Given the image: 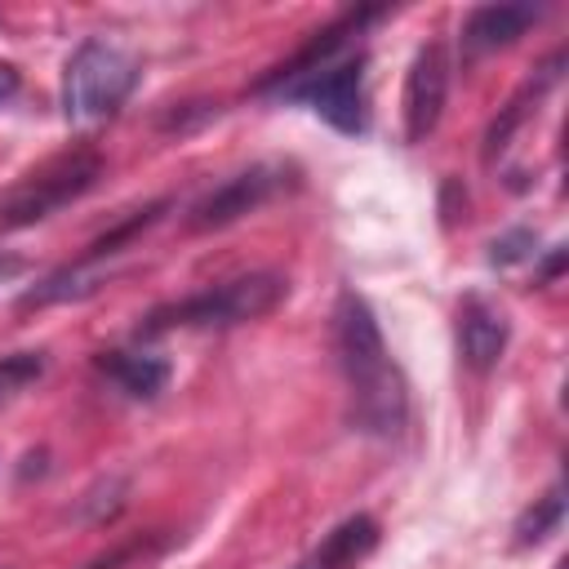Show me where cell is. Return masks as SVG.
<instances>
[{
  "mask_svg": "<svg viewBox=\"0 0 569 569\" xmlns=\"http://www.w3.org/2000/svg\"><path fill=\"white\" fill-rule=\"evenodd\" d=\"M284 98L307 102L338 133H365V124H369V111H365V53H356V58H347L338 67H320L316 76H307L293 89H284Z\"/></svg>",
  "mask_w": 569,
  "mask_h": 569,
  "instance_id": "cell-5",
  "label": "cell"
},
{
  "mask_svg": "<svg viewBox=\"0 0 569 569\" xmlns=\"http://www.w3.org/2000/svg\"><path fill=\"white\" fill-rule=\"evenodd\" d=\"M18 89H22V76H18V67H13V62H0V102H9Z\"/></svg>",
  "mask_w": 569,
  "mask_h": 569,
  "instance_id": "cell-17",
  "label": "cell"
},
{
  "mask_svg": "<svg viewBox=\"0 0 569 569\" xmlns=\"http://www.w3.org/2000/svg\"><path fill=\"white\" fill-rule=\"evenodd\" d=\"M507 333H511V325H507L502 307H493L489 298L467 293L458 302V356L471 373H489L502 360Z\"/></svg>",
  "mask_w": 569,
  "mask_h": 569,
  "instance_id": "cell-9",
  "label": "cell"
},
{
  "mask_svg": "<svg viewBox=\"0 0 569 569\" xmlns=\"http://www.w3.org/2000/svg\"><path fill=\"white\" fill-rule=\"evenodd\" d=\"M169 209V200H156V204H147V209H138V213H129L124 222H116L107 236H98L89 249H84V258H80V267H93V262H102V258H111V253H120L133 236H142L160 213Z\"/></svg>",
  "mask_w": 569,
  "mask_h": 569,
  "instance_id": "cell-13",
  "label": "cell"
},
{
  "mask_svg": "<svg viewBox=\"0 0 569 569\" xmlns=\"http://www.w3.org/2000/svg\"><path fill=\"white\" fill-rule=\"evenodd\" d=\"M40 378H44V351H9V356H0V405L22 396Z\"/></svg>",
  "mask_w": 569,
  "mask_h": 569,
  "instance_id": "cell-15",
  "label": "cell"
},
{
  "mask_svg": "<svg viewBox=\"0 0 569 569\" xmlns=\"http://www.w3.org/2000/svg\"><path fill=\"white\" fill-rule=\"evenodd\" d=\"M529 249H533V231H511V236H502V240H493V262H520V258H529ZM538 253V249H533Z\"/></svg>",
  "mask_w": 569,
  "mask_h": 569,
  "instance_id": "cell-16",
  "label": "cell"
},
{
  "mask_svg": "<svg viewBox=\"0 0 569 569\" xmlns=\"http://www.w3.org/2000/svg\"><path fill=\"white\" fill-rule=\"evenodd\" d=\"M102 173L98 156H71V160H53L40 173H31L27 182H18L4 200H0V231H18L31 222H44L49 213H58L62 204L80 200Z\"/></svg>",
  "mask_w": 569,
  "mask_h": 569,
  "instance_id": "cell-4",
  "label": "cell"
},
{
  "mask_svg": "<svg viewBox=\"0 0 569 569\" xmlns=\"http://www.w3.org/2000/svg\"><path fill=\"white\" fill-rule=\"evenodd\" d=\"M538 4L529 0H502V4H480L471 9V18L462 22V49L467 53H489V49H502L511 40H520L533 22H538Z\"/></svg>",
  "mask_w": 569,
  "mask_h": 569,
  "instance_id": "cell-10",
  "label": "cell"
},
{
  "mask_svg": "<svg viewBox=\"0 0 569 569\" xmlns=\"http://www.w3.org/2000/svg\"><path fill=\"white\" fill-rule=\"evenodd\" d=\"M373 547H378V520L360 511V516H347L338 529L325 533V542L316 547L307 569H356Z\"/></svg>",
  "mask_w": 569,
  "mask_h": 569,
  "instance_id": "cell-12",
  "label": "cell"
},
{
  "mask_svg": "<svg viewBox=\"0 0 569 569\" xmlns=\"http://www.w3.org/2000/svg\"><path fill=\"white\" fill-rule=\"evenodd\" d=\"M284 182H289L284 164H253V169L227 178L218 191H209V196L187 213V227H191V231H218V227H227V222H236V218L262 209L276 191H284Z\"/></svg>",
  "mask_w": 569,
  "mask_h": 569,
  "instance_id": "cell-7",
  "label": "cell"
},
{
  "mask_svg": "<svg viewBox=\"0 0 569 569\" xmlns=\"http://www.w3.org/2000/svg\"><path fill=\"white\" fill-rule=\"evenodd\" d=\"M378 13H382L378 4H360V9L338 13L333 22H325L320 31H311L302 49H293L284 62H276L271 71H262V76L253 80V93H271V89H280V93H284V89H293L298 80L316 76V71H320V67H329V58H333L351 36H360Z\"/></svg>",
  "mask_w": 569,
  "mask_h": 569,
  "instance_id": "cell-6",
  "label": "cell"
},
{
  "mask_svg": "<svg viewBox=\"0 0 569 569\" xmlns=\"http://www.w3.org/2000/svg\"><path fill=\"white\" fill-rule=\"evenodd\" d=\"M445 98H449V53L440 40L422 44L409 62L405 76V138L409 142H427L445 116Z\"/></svg>",
  "mask_w": 569,
  "mask_h": 569,
  "instance_id": "cell-8",
  "label": "cell"
},
{
  "mask_svg": "<svg viewBox=\"0 0 569 569\" xmlns=\"http://www.w3.org/2000/svg\"><path fill=\"white\" fill-rule=\"evenodd\" d=\"M560 516H565V498H560V489H551V493L533 498V507H529V511L520 516V525H516V542H520V547L542 542L547 533H556Z\"/></svg>",
  "mask_w": 569,
  "mask_h": 569,
  "instance_id": "cell-14",
  "label": "cell"
},
{
  "mask_svg": "<svg viewBox=\"0 0 569 569\" xmlns=\"http://www.w3.org/2000/svg\"><path fill=\"white\" fill-rule=\"evenodd\" d=\"M93 365H98V373H107L133 400H156L169 387V360L164 356H147V351H98Z\"/></svg>",
  "mask_w": 569,
  "mask_h": 569,
  "instance_id": "cell-11",
  "label": "cell"
},
{
  "mask_svg": "<svg viewBox=\"0 0 569 569\" xmlns=\"http://www.w3.org/2000/svg\"><path fill=\"white\" fill-rule=\"evenodd\" d=\"M333 342H338V360L347 373V391H351V418L360 431L396 440L405 431L409 418V396H405V378L382 342V329L369 311V302L356 289L338 293L333 307Z\"/></svg>",
  "mask_w": 569,
  "mask_h": 569,
  "instance_id": "cell-1",
  "label": "cell"
},
{
  "mask_svg": "<svg viewBox=\"0 0 569 569\" xmlns=\"http://www.w3.org/2000/svg\"><path fill=\"white\" fill-rule=\"evenodd\" d=\"M138 84V58L111 40H84L62 71V111L71 124H98L124 107Z\"/></svg>",
  "mask_w": 569,
  "mask_h": 569,
  "instance_id": "cell-3",
  "label": "cell"
},
{
  "mask_svg": "<svg viewBox=\"0 0 569 569\" xmlns=\"http://www.w3.org/2000/svg\"><path fill=\"white\" fill-rule=\"evenodd\" d=\"M284 293H289L284 276L249 271V276L209 284V289H200L182 302H164V307L147 311L138 333L156 338V333H169V329H231V325H244V320H258V316L276 311L284 302Z\"/></svg>",
  "mask_w": 569,
  "mask_h": 569,
  "instance_id": "cell-2",
  "label": "cell"
}]
</instances>
